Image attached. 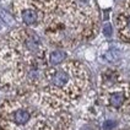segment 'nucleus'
Returning a JSON list of instances; mask_svg holds the SVG:
<instances>
[{
    "mask_svg": "<svg viewBox=\"0 0 130 130\" xmlns=\"http://www.w3.org/2000/svg\"><path fill=\"white\" fill-rule=\"evenodd\" d=\"M37 114L38 112L28 103V100L11 98L5 100L0 104V119L9 122L20 129L22 126L26 128Z\"/></svg>",
    "mask_w": 130,
    "mask_h": 130,
    "instance_id": "obj_4",
    "label": "nucleus"
},
{
    "mask_svg": "<svg viewBox=\"0 0 130 130\" xmlns=\"http://www.w3.org/2000/svg\"><path fill=\"white\" fill-rule=\"evenodd\" d=\"M66 60V52H64L63 49H55L49 53V57H48V61L52 66H55L59 65L61 63H64Z\"/></svg>",
    "mask_w": 130,
    "mask_h": 130,
    "instance_id": "obj_10",
    "label": "nucleus"
},
{
    "mask_svg": "<svg viewBox=\"0 0 130 130\" xmlns=\"http://www.w3.org/2000/svg\"><path fill=\"white\" fill-rule=\"evenodd\" d=\"M80 130H97V126H96V125H92V124H86V125H84Z\"/></svg>",
    "mask_w": 130,
    "mask_h": 130,
    "instance_id": "obj_12",
    "label": "nucleus"
},
{
    "mask_svg": "<svg viewBox=\"0 0 130 130\" xmlns=\"http://www.w3.org/2000/svg\"><path fill=\"white\" fill-rule=\"evenodd\" d=\"M98 100L112 112H122L130 107V84L120 80L113 85L100 88Z\"/></svg>",
    "mask_w": 130,
    "mask_h": 130,
    "instance_id": "obj_5",
    "label": "nucleus"
},
{
    "mask_svg": "<svg viewBox=\"0 0 130 130\" xmlns=\"http://www.w3.org/2000/svg\"><path fill=\"white\" fill-rule=\"evenodd\" d=\"M112 32H113V29H112V26L109 25V23H106L104 25V27H103V33H104V36H112Z\"/></svg>",
    "mask_w": 130,
    "mask_h": 130,
    "instance_id": "obj_11",
    "label": "nucleus"
},
{
    "mask_svg": "<svg viewBox=\"0 0 130 130\" xmlns=\"http://www.w3.org/2000/svg\"><path fill=\"white\" fill-rule=\"evenodd\" d=\"M117 33L120 41L130 44V0H125L116 16Z\"/></svg>",
    "mask_w": 130,
    "mask_h": 130,
    "instance_id": "obj_7",
    "label": "nucleus"
},
{
    "mask_svg": "<svg viewBox=\"0 0 130 130\" xmlns=\"http://www.w3.org/2000/svg\"><path fill=\"white\" fill-rule=\"evenodd\" d=\"M113 126H114V122H112V120H108L107 123L104 124V126H103V128H104V130H109V129H112Z\"/></svg>",
    "mask_w": 130,
    "mask_h": 130,
    "instance_id": "obj_13",
    "label": "nucleus"
},
{
    "mask_svg": "<svg viewBox=\"0 0 130 130\" xmlns=\"http://www.w3.org/2000/svg\"><path fill=\"white\" fill-rule=\"evenodd\" d=\"M41 15L39 28L51 43L74 48L97 36L100 19L92 0H35Z\"/></svg>",
    "mask_w": 130,
    "mask_h": 130,
    "instance_id": "obj_1",
    "label": "nucleus"
},
{
    "mask_svg": "<svg viewBox=\"0 0 130 130\" xmlns=\"http://www.w3.org/2000/svg\"><path fill=\"white\" fill-rule=\"evenodd\" d=\"M5 42L25 60L26 66L29 64L48 65L47 47L32 29L17 27L7 35Z\"/></svg>",
    "mask_w": 130,
    "mask_h": 130,
    "instance_id": "obj_3",
    "label": "nucleus"
},
{
    "mask_svg": "<svg viewBox=\"0 0 130 130\" xmlns=\"http://www.w3.org/2000/svg\"><path fill=\"white\" fill-rule=\"evenodd\" d=\"M15 19L26 27H39L41 15L35 0H15L12 4Z\"/></svg>",
    "mask_w": 130,
    "mask_h": 130,
    "instance_id": "obj_6",
    "label": "nucleus"
},
{
    "mask_svg": "<svg viewBox=\"0 0 130 130\" xmlns=\"http://www.w3.org/2000/svg\"><path fill=\"white\" fill-rule=\"evenodd\" d=\"M90 85V74L82 63L68 60L48 66L39 88L31 94L32 101L45 117H53L77 104Z\"/></svg>",
    "mask_w": 130,
    "mask_h": 130,
    "instance_id": "obj_2",
    "label": "nucleus"
},
{
    "mask_svg": "<svg viewBox=\"0 0 130 130\" xmlns=\"http://www.w3.org/2000/svg\"><path fill=\"white\" fill-rule=\"evenodd\" d=\"M100 100L91 94L86 97V101H85V104L82 107V117L86 119V120H93L94 118L100 116L101 110H100Z\"/></svg>",
    "mask_w": 130,
    "mask_h": 130,
    "instance_id": "obj_9",
    "label": "nucleus"
},
{
    "mask_svg": "<svg viewBox=\"0 0 130 130\" xmlns=\"http://www.w3.org/2000/svg\"><path fill=\"white\" fill-rule=\"evenodd\" d=\"M54 130H72L74 120L69 112H61L53 117H47Z\"/></svg>",
    "mask_w": 130,
    "mask_h": 130,
    "instance_id": "obj_8",
    "label": "nucleus"
}]
</instances>
